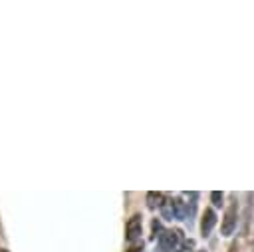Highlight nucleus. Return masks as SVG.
Masks as SVG:
<instances>
[{"mask_svg":"<svg viewBox=\"0 0 254 252\" xmlns=\"http://www.w3.org/2000/svg\"><path fill=\"white\" fill-rule=\"evenodd\" d=\"M183 232L179 228L161 230L157 238V252H183Z\"/></svg>","mask_w":254,"mask_h":252,"instance_id":"obj_1","label":"nucleus"},{"mask_svg":"<svg viewBox=\"0 0 254 252\" xmlns=\"http://www.w3.org/2000/svg\"><path fill=\"white\" fill-rule=\"evenodd\" d=\"M236 218H238V204H236V200H232L224 212V218H222V236H230L234 232Z\"/></svg>","mask_w":254,"mask_h":252,"instance_id":"obj_2","label":"nucleus"},{"mask_svg":"<svg viewBox=\"0 0 254 252\" xmlns=\"http://www.w3.org/2000/svg\"><path fill=\"white\" fill-rule=\"evenodd\" d=\"M141 228H143V222H141V216L139 214H133L129 220H127V226H125V236L129 242H135L139 236H141Z\"/></svg>","mask_w":254,"mask_h":252,"instance_id":"obj_3","label":"nucleus"},{"mask_svg":"<svg viewBox=\"0 0 254 252\" xmlns=\"http://www.w3.org/2000/svg\"><path fill=\"white\" fill-rule=\"evenodd\" d=\"M214 224H216V214H214L212 208H206L204 214H202V220H200V232H202V236H208L210 230L214 228Z\"/></svg>","mask_w":254,"mask_h":252,"instance_id":"obj_4","label":"nucleus"},{"mask_svg":"<svg viewBox=\"0 0 254 252\" xmlns=\"http://www.w3.org/2000/svg\"><path fill=\"white\" fill-rule=\"evenodd\" d=\"M165 204V194L157 192V190H149L147 192V206L149 208H161Z\"/></svg>","mask_w":254,"mask_h":252,"instance_id":"obj_5","label":"nucleus"},{"mask_svg":"<svg viewBox=\"0 0 254 252\" xmlns=\"http://www.w3.org/2000/svg\"><path fill=\"white\" fill-rule=\"evenodd\" d=\"M210 198H212V204H214V206H220V204H222V192L212 190V192H210Z\"/></svg>","mask_w":254,"mask_h":252,"instance_id":"obj_6","label":"nucleus"},{"mask_svg":"<svg viewBox=\"0 0 254 252\" xmlns=\"http://www.w3.org/2000/svg\"><path fill=\"white\" fill-rule=\"evenodd\" d=\"M143 250V246H133V248H129V252H141Z\"/></svg>","mask_w":254,"mask_h":252,"instance_id":"obj_7","label":"nucleus"},{"mask_svg":"<svg viewBox=\"0 0 254 252\" xmlns=\"http://www.w3.org/2000/svg\"><path fill=\"white\" fill-rule=\"evenodd\" d=\"M0 252H8V250H4V248H0Z\"/></svg>","mask_w":254,"mask_h":252,"instance_id":"obj_8","label":"nucleus"},{"mask_svg":"<svg viewBox=\"0 0 254 252\" xmlns=\"http://www.w3.org/2000/svg\"><path fill=\"white\" fill-rule=\"evenodd\" d=\"M198 252H204V250H198Z\"/></svg>","mask_w":254,"mask_h":252,"instance_id":"obj_9","label":"nucleus"}]
</instances>
